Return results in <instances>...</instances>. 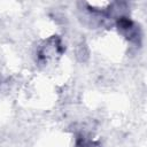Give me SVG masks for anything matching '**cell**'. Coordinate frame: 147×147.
Listing matches in <instances>:
<instances>
[{"instance_id":"obj_1","label":"cell","mask_w":147,"mask_h":147,"mask_svg":"<svg viewBox=\"0 0 147 147\" xmlns=\"http://www.w3.org/2000/svg\"><path fill=\"white\" fill-rule=\"evenodd\" d=\"M76 147H100V145L96 144V142H94V141L86 140L85 138H82V139H78L77 140Z\"/></svg>"}]
</instances>
